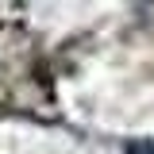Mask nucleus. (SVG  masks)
I'll use <instances>...</instances> for the list:
<instances>
[{
    "label": "nucleus",
    "mask_w": 154,
    "mask_h": 154,
    "mask_svg": "<svg viewBox=\"0 0 154 154\" xmlns=\"http://www.w3.org/2000/svg\"><path fill=\"white\" fill-rule=\"evenodd\" d=\"M123 154H154V139H131Z\"/></svg>",
    "instance_id": "nucleus-1"
}]
</instances>
